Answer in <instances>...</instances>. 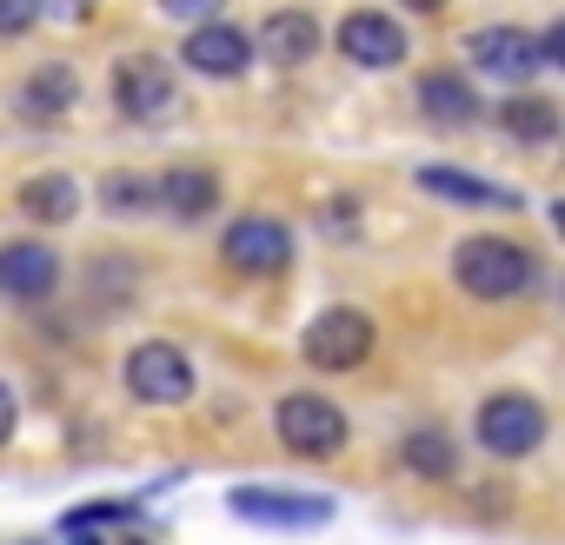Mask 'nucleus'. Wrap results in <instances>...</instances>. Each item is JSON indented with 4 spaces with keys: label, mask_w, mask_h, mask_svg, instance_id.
I'll use <instances>...</instances> for the list:
<instances>
[{
    "label": "nucleus",
    "mask_w": 565,
    "mask_h": 545,
    "mask_svg": "<svg viewBox=\"0 0 565 545\" xmlns=\"http://www.w3.org/2000/svg\"><path fill=\"white\" fill-rule=\"evenodd\" d=\"M213 206H220V173L200 167V160H180V167H167V173L153 180V213H167V220H180V226L206 220Z\"/></svg>",
    "instance_id": "nucleus-11"
},
{
    "label": "nucleus",
    "mask_w": 565,
    "mask_h": 545,
    "mask_svg": "<svg viewBox=\"0 0 565 545\" xmlns=\"http://www.w3.org/2000/svg\"><path fill=\"white\" fill-rule=\"evenodd\" d=\"M226 512H239L253 525H279V532H313V525L333 519V499H320V492H273V485H233Z\"/></svg>",
    "instance_id": "nucleus-6"
},
{
    "label": "nucleus",
    "mask_w": 565,
    "mask_h": 545,
    "mask_svg": "<svg viewBox=\"0 0 565 545\" xmlns=\"http://www.w3.org/2000/svg\"><path fill=\"white\" fill-rule=\"evenodd\" d=\"M160 14H173V21H213L220 14V0H153Z\"/></svg>",
    "instance_id": "nucleus-23"
},
{
    "label": "nucleus",
    "mask_w": 565,
    "mask_h": 545,
    "mask_svg": "<svg viewBox=\"0 0 565 545\" xmlns=\"http://www.w3.org/2000/svg\"><path fill=\"white\" fill-rule=\"evenodd\" d=\"M220 259H226L233 272L273 280V272H287V266H294V233L279 226V220H266V213H246V220H233V226H226Z\"/></svg>",
    "instance_id": "nucleus-5"
},
{
    "label": "nucleus",
    "mask_w": 565,
    "mask_h": 545,
    "mask_svg": "<svg viewBox=\"0 0 565 545\" xmlns=\"http://www.w3.org/2000/svg\"><path fill=\"white\" fill-rule=\"evenodd\" d=\"M259 54H266V61H279V67L313 61V54H320V21H313L307 8H279V14L259 28Z\"/></svg>",
    "instance_id": "nucleus-15"
},
{
    "label": "nucleus",
    "mask_w": 565,
    "mask_h": 545,
    "mask_svg": "<svg viewBox=\"0 0 565 545\" xmlns=\"http://www.w3.org/2000/svg\"><path fill=\"white\" fill-rule=\"evenodd\" d=\"M100 206L114 213V220H140V213H153V180L147 173H107L100 180Z\"/></svg>",
    "instance_id": "nucleus-21"
},
{
    "label": "nucleus",
    "mask_w": 565,
    "mask_h": 545,
    "mask_svg": "<svg viewBox=\"0 0 565 545\" xmlns=\"http://www.w3.org/2000/svg\"><path fill=\"white\" fill-rule=\"evenodd\" d=\"M74 94H81L74 67H67V61H47V67H34V74L21 81V114L41 120V127H54L61 114H74Z\"/></svg>",
    "instance_id": "nucleus-16"
},
{
    "label": "nucleus",
    "mask_w": 565,
    "mask_h": 545,
    "mask_svg": "<svg viewBox=\"0 0 565 545\" xmlns=\"http://www.w3.org/2000/svg\"><path fill=\"white\" fill-rule=\"evenodd\" d=\"M114 107H120L127 120H160V114L173 107V67L153 61V54H127V61L114 67Z\"/></svg>",
    "instance_id": "nucleus-9"
},
{
    "label": "nucleus",
    "mask_w": 565,
    "mask_h": 545,
    "mask_svg": "<svg viewBox=\"0 0 565 545\" xmlns=\"http://www.w3.org/2000/svg\"><path fill=\"white\" fill-rule=\"evenodd\" d=\"M419 186H426L433 200H452V206H479V213H519V206H525V193H519V186L479 180V173H466V167H446V160L419 167Z\"/></svg>",
    "instance_id": "nucleus-12"
},
{
    "label": "nucleus",
    "mask_w": 565,
    "mask_h": 545,
    "mask_svg": "<svg viewBox=\"0 0 565 545\" xmlns=\"http://www.w3.org/2000/svg\"><path fill=\"white\" fill-rule=\"evenodd\" d=\"M452 280L472 300H519V293L539 287V253L519 246V239H505V233H472L452 253Z\"/></svg>",
    "instance_id": "nucleus-1"
},
{
    "label": "nucleus",
    "mask_w": 565,
    "mask_h": 545,
    "mask_svg": "<svg viewBox=\"0 0 565 545\" xmlns=\"http://www.w3.org/2000/svg\"><path fill=\"white\" fill-rule=\"evenodd\" d=\"M180 61H186L193 74H206V81H233V74L253 67V41H246L239 28H226V21H200V28L186 34Z\"/></svg>",
    "instance_id": "nucleus-13"
},
{
    "label": "nucleus",
    "mask_w": 565,
    "mask_h": 545,
    "mask_svg": "<svg viewBox=\"0 0 565 545\" xmlns=\"http://www.w3.org/2000/svg\"><path fill=\"white\" fill-rule=\"evenodd\" d=\"M300 353H307V366H320V373H353V366L373 353V313H360V307H327V313L307 327Z\"/></svg>",
    "instance_id": "nucleus-4"
},
{
    "label": "nucleus",
    "mask_w": 565,
    "mask_h": 545,
    "mask_svg": "<svg viewBox=\"0 0 565 545\" xmlns=\"http://www.w3.org/2000/svg\"><path fill=\"white\" fill-rule=\"evenodd\" d=\"M499 127H505L512 140H532V147H545V140L558 133V107H552L545 94H512V100L499 107Z\"/></svg>",
    "instance_id": "nucleus-20"
},
{
    "label": "nucleus",
    "mask_w": 565,
    "mask_h": 545,
    "mask_svg": "<svg viewBox=\"0 0 565 545\" xmlns=\"http://www.w3.org/2000/svg\"><path fill=\"white\" fill-rule=\"evenodd\" d=\"M472 432H479V446H486L492 459H525V452L545 446L552 426H545V406H539L532 393H492V399L479 406Z\"/></svg>",
    "instance_id": "nucleus-2"
},
{
    "label": "nucleus",
    "mask_w": 565,
    "mask_h": 545,
    "mask_svg": "<svg viewBox=\"0 0 565 545\" xmlns=\"http://www.w3.org/2000/svg\"><path fill=\"white\" fill-rule=\"evenodd\" d=\"M61 287V253L47 239H8L0 246V293L8 300H47Z\"/></svg>",
    "instance_id": "nucleus-10"
},
{
    "label": "nucleus",
    "mask_w": 565,
    "mask_h": 545,
    "mask_svg": "<svg viewBox=\"0 0 565 545\" xmlns=\"http://www.w3.org/2000/svg\"><path fill=\"white\" fill-rule=\"evenodd\" d=\"M419 114H426L433 127H472L486 107H479V94H472L466 74H426V81H419Z\"/></svg>",
    "instance_id": "nucleus-17"
},
{
    "label": "nucleus",
    "mask_w": 565,
    "mask_h": 545,
    "mask_svg": "<svg viewBox=\"0 0 565 545\" xmlns=\"http://www.w3.org/2000/svg\"><path fill=\"white\" fill-rule=\"evenodd\" d=\"M67 545H100V538H94V532H87V538H67Z\"/></svg>",
    "instance_id": "nucleus-27"
},
{
    "label": "nucleus",
    "mask_w": 565,
    "mask_h": 545,
    "mask_svg": "<svg viewBox=\"0 0 565 545\" xmlns=\"http://www.w3.org/2000/svg\"><path fill=\"white\" fill-rule=\"evenodd\" d=\"M539 67H565V21H552L539 34Z\"/></svg>",
    "instance_id": "nucleus-24"
},
{
    "label": "nucleus",
    "mask_w": 565,
    "mask_h": 545,
    "mask_svg": "<svg viewBox=\"0 0 565 545\" xmlns=\"http://www.w3.org/2000/svg\"><path fill=\"white\" fill-rule=\"evenodd\" d=\"M399 459H406L419 479H433V485L459 479V446H452V432H439V426H413V432L399 439Z\"/></svg>",
    "instance_id": "nucleus-19"
},
{
    "label": "nucleus",
    "mask_w": 565,
    "mask_h": 545,
    "mask_svg": "<svg viewBox=\"0 0 565 545\" xmlns=\"http://www.w3.org/2000/svg\"><path fill=\"white\" fill-rule=\"evenodd\" d=\"M127 393L147 399V406H180V399H193V366H186V353L167 346V340H140V346L127 353Z\"/></svg>",
    "instance_id": "nucleus-7"
},
{
    "label": "nucleus",
    "mask_w": 565,
    "mask_h": 545,
    "mask_svg": "<svg viewBox=\"0 0 565 545\" xmlns=\"http://www.w3.org/2000/svg\"><path fill=\"white\" fill-rule=\"evenodd\" d=\"M413 14H446V0H406Z\"/></svg>",
    "instance_id": "nucleus-26"
},
{
    "label": "nucleus",
    "mask_w": 565,
    "mask_h": 545,
    "mask_svg": "<svg viewBox=\"0 0 565 545\" xmlns=\"http://www.w3.org/2000/svg\"><path fill=\"white\" fill-rule=\"evenodd\" d=\"M466 61L492 81H532L539 74V41L525 28H479L466 41Z\"/></svg>",
    "instance_id": "nucleus-14"
},
{
    "label": "nucleus",
    "mask_w": 565,
    "mask_h": 545,
    "mask_svg": "<svg viewBox=\"0 0 565 545\" xmlns=\"http://www.w3.org/2000/svg\"><path fill=\"white\" fill-rule=\"evenodd\" d=\"M41 8H47V0H0V41L28 34V28L41 21Z\"/></svg>",
    "instance_id": "nucleus-22"
},
{
    "label": "nucleus",
    "mask_w": 565,
    "mask_h": 545,
    "mask_svg": "<svg viewBox=\"0 0 565 545\" xmlns=\"http://www.w3.org/2000/svg\"><path fill=\"white\" fill-rule=\"evenodd\" d=\"M340 54H347L353 67H373V74H386V67H399V61L413 54V41H406V28H399L393 14H373V8H360V14H347V21H340Z\"/></svg>",
    "instance_id": "nucleus-8"
},
{
    "label": "nucleus",
    "mask_w": 565,
    "mask_h": 545,
    "mask_svg": "<svg viewBox=\"0 0 565 545\" xmlns=\"http://www.w3.org/2000/svg\"><path fill=\"white\" fill-rule=\"evenodd\" d=\"M14 439V393H8V380H0V446Z\"/></svg>",
    "instance_id": "nucleus-25"
},
{
    "label": "nucleus",
    "mask_w": 565,
    "mask_h": 545,
    "mask_svg": "<svg viewBox=\"0 0 565 545\" xmlns=\"http://www.w3.org/2000/svg\"><path fill=\"white\" fill-rule=\"evenodd\" d=\"M21 213L41 220V226H67V220H81V186L67 173H34L21 186Z\"/></svg>",
    "instance_id": "nucleus-18"
},
{
    "label": "nucleus",
    "mask_w": 565,
    "mask_h": 545,
    "mask_svg": "<svg viewBox=\"0 0 565 545\" xmlns=\"http://www.w3.org/2000/svg\"><path fill=\"white\" fill-rule=\"evenodd\" d=\"M273 432H279V446L300 452V459H333L347 446V413L333 399H320V393H287L279 413H273Z\"/></svg>",
    "instance_id": "nucleus-3"
}]
</instances>
